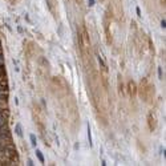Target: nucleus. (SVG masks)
Returning <instances> with one entry per match:
<instances>
[{
    "label": "nucleus",
    "mask_w": 166,
    "mask_h": 166,
    "mask_svg": "<svg viewBox=\"0 0 166 166\" xmlns=\"http://www.w3.org/2000/svg\"><path fill=\"white\" fill-rule=\"evenodd\" d=\"M15 130H16V134L19 136V137H21V136H23V132H21V126L19 125V124H17V125H16V128H15Z\"/></svg>",
    "instance_id": "nucleus-4"
},
{
    "label": "nucleus",
    "mask_w": 166,
    "mask_h": 166,
    "mask_svg": "<svg viewBox=\"0 0 166 166\" xmlns=\"http://www.w3.org/2000/svg\"><path fill=\"white\" fill-rule=\"evenodd\" d=\"M7 98H8V92L6 90H0V101H7Z\"/></svg>",
    "instance_id": "nucleus-2"
},
{
    "label": "nucleus",
    "mask_w": 166,
    "mask_h": 166,
    "mask_svg": "<svg viewBox=\"0 0 166 166\" xmlns=\"http://www.w3.org/2000/svg\"><path fill=\"white\" fill-rule=\"evenodd\" d=\"M88 140H89V145L92 146V133H90V126L88 125Z\"/></svg>",
    "instance_id": "nucleus-6"
},
{
    "label": "nucleus",
    "mask_w": 166,
    "mask_h": 166,
    "mask_svg": "<svg viewBox=\"0 0 166 166\" xmlns=\"http://www.w3.org/2000/svg\"><path fill=\"white\" fill-rule=\"evenodd\" d=\"M161 27H162V28H165V27H166V20H165V19L161 21Z\"/></svg>",
    "instance_id": "nucleus-10"
},
{
    "label": "nucleus",
    "mask_w": 166,
    "mask_h": 166,
    "mask_svg": "<svg viewBox=\"0 0 166 166\" xmlns=\"http://www.w3.org/2000/svg\"><path fill=\"white\" fill-rule=\"evenodd\" d=\"M29 138H31V142L33 146H36V143H37V141H36V137H35V134H31L29 136Z\"/></svg>",
    "instance_id": "nucleus-7"
},
{
    "label": "nucleus",
    "mask_w": 166,
    "mask_h": 166,
    "mask_svg": "<svg viewBox=\"0 0 166 166\" xmlns=\"http://www.w3.org/2000/svg\"><path fill=\"white\" fill-rule=\"evenodd\" d=\"M4 63V57H3V54L0 53V64H3Z\"/></svg>",
    "instance_id": "nucleus-11"
},
{
    "label": "nucleus",
    "mask_w": 166,
    "mask_h": 166,
    "mask_svg": "<svg viewBox=\"0 0 166 166\" xmlns=\"http://www.w3.org/2000/svg\"><path fill=\"white\" fill-rule=\"evenodd\" d=\"M0 51H1V44H0Z\"/></svg>",
    "instance_id": "nucleus-15"
},
{
    "label": "nucleus",
    "mask_w": 166,
    "mask_h": 166,
    "mask_svg": "<svg viewBox=\"0 0 166 166\" xmlns=\"http://www.w3.org/2000/svg\"><path fill=\"white\" fill-rule=\"evenodd\" d=\"M7 125V114H4L3 110L0 112V126Z\"/></svg>",
    "instance_id": "nucleus-1"
},
{
    "label": "nucleus",
    "mask_w": 166,
    "mask_h": 166,
    "mask_svg": "<svg viewBox=\"0 0 166 166\" xmlns=\"http://www.w3.org/2000/svg\"><path fill=\"white\" fill-rule=\"evenodd\" d=\"M28 165H29V166H32V165H33V162H32V160H28Z\"/></svg>",
    "instance_id": "nucleus-13"
},
{
    "label": "nucleus",
    "mask_w": 166,
    "mask_h": 166,
    "mask_svg": "<svg viewBox=\"0 0 166 166\" xmlns=\"http://www.w3.org/2000/svg\"><path fill=\"white\" fill-rule=\"evenodd\" d=\"M7 148H8V145L6 143V141H4V140H0V152H4Z\"/></svg>",
    "instance_id": "nucleus-3"
},
{
    "label": "nucleus",
    "mask_w": 166,
    "mask_h": 166,
    "mask_svg": "<svg viewBox=\"0 0 166 166\" xmlns=\"http://www.w3.org/2000/svg\"><path fill=\"white\" fill-rule=\"evenodd\" d=\"M36 155H37L39 161H40L41 163H44V157H43V154H41V152H40V150H36Z\"/></svg>",
    "instance_id": "nucleus-5"
},
{
    "label": "nucleus",
    "mask_w": 166,
    "mask_h": 166,
    "mask_svg": "<svg viewBox=\"0 0 166 166\" xmlns=\"http://www.w3.org/2000/svg\"><path fill=\"white\" fill-rule=\"evenodd\" d=\"M158 75H160V78H162V71H161V68L158 69Z\"/></svg>",
    "instance_id": "nucleus-12"
},
{
    "label": "nucleus",
    "mask_w": 166,
    "mask_h": 166,
    "mask_svg": "<svg viewBox=\"0 0 166 166\" xmlns=\"http://www.w3.org/2000/svg\"><path fill=\"white\" fill-rule=\"evenodd\" d=\"M137 15H138V16H141V11H140V8H137Z\"/></svg>",
    "instance_id": "nucleus-14"
},
{
    "label": "nucleus",
    "mask_w": 166,
    "mask_h": 166,
    "mask_svg": "<svg viewBox=\"0 0 166 166\" xmlns=\"http://www.w3.org/2000/svg\"><path fill=\"white\" fill-rule=\"evenodd\" d=\"M88 6H89V7H93V6H95V0H88Z\"/></svg>",
    "instance_id": "nucleus-9"
},
{
    "label": "nucleus",
    "mask_w": 166,
    "mask_h": 166,
    "mask_svg": "<svg viewBox=\"0 0 166 166\" xmlns=\"http://www.w3.org/2000/svg\"><path fill=\"white\" fill-rule=\"evenodd\" d=\"M3 75H4V65L0 64V77H3Z\"/></svg>",
    "instance_id": "nucleus-8"
}]
</instances>
